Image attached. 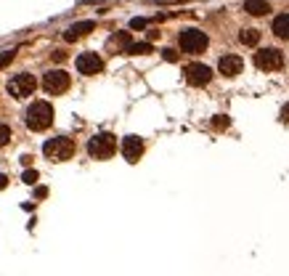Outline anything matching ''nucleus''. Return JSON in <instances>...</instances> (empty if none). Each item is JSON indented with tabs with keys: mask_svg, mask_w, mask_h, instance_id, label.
Instances as JSON below:
<instances>
[{
	"mask_svg": "<svg viewBox=\"0 0 289 276\" xmlns=\"http://www.w3.org/2000/svg\"><path fill=\"white\" fill-rule=\"evenodd\" d=\"M130 43H133V40H130V32H117V35L109 40V48H119V51L125 53V48H128Z\"/></svg>",
	"mask_w": 289,
	"mask_h": 276,
	"instance_id": "2eb2a0df",
	"label": "nucleus"
},
{
	"mask_svg": "<svg viewBox=\"0 0 289 276\" xmlns=\"http://www.w3.org/2000/svg\"><path fill=\"white\" fill-rule=\"evenodd\" d=\"M117 151V138L112 133H98L88 141V154L93 160H109Z\"/></svg>",
	"mask_w": 289,
	"mask_h": 276,
	"instance_id": "7ed1b4c3",
	"label": "nucleus"
},
{
	"mask_svg": "<svg viewBox=\"0 0 289 276\" xmlns=\"http://www.w3.org/2000/svg\"><path fill=\"white\" fill-rule=\"evenodd\" d=\"M239 40L244 45H257V43H260V32H257V29H241Z\"/></svg>",
	"mask_w": 289,
	"mask_h": 276,
	"instance_id": "f3484780",
	"label": "nucleus"
},
{
	"mask_svg": "<svg viewBox=\"0 0 289 276\" xmlns=\"http://www.w3.org/2000/svg\"><path fill=\"white\" fill-rule=\"evenodd\" d=\"M6 186H8V175L0 173V189H6Z\"/></svg>",
	"mask_w": 289,
	"mask_h": 276,
	"instance_id": "393cba45",
	"label": "nucleus"
},
{
	"mask_svg": "<svg viewBox=\"0 0 289 276\" xmlns=\"http://www.w3.org/2000/svg\"><path fill=\"white\" fill-rule=\"evenodd\" d=\"M35 194H37V199H43V196H48V189H43V186H40Z\"/></svg>",
	"mask_w": 289,
	"mask_h": 276,
	"instance_id": "bb28decb",
	"label": "nucleus"
},
{
	"mask_svg": "<svg viewBox=\"0 0 289 276\" xmlns=\"http://www.w3.org/2000/svg\"><path fill=\"white\" fill-rule=\"evenodd\" d=\"M178 43H180V51H186V53H202L210 40H207V35L202 32V29L189 27L178 35Z\"/></svg>",
	"mask_w": 289,
	"mask_h": 276,
	"instance_id": "20e7f679",
	"label": "nucleus"
},
{
	"mask_svg": "<svg viewBox=\"0 0 289 276\" xmlns=\"http://www.w3.org/2000/svg\"><path fill=\"white\" fill-rule=\"evenodd\" d=\"M8 141H11V128L0 122V149H3V146H8Z\"/></svg>",
	"mask_w": 289,
	"mask_h": 276,
	"instance_id": "6ab92c4d",
	"label": "nucleus"
},
{
	"mask_svg": "<svg viewBox=\"0 0 289 276\" xmlns=\"http://www.w3.org/2000/svg\"><path fill=\"white\" fill-rule=\"evenodd\" d=\"M281 120H284V122H289V104L281 109Z\"/></svg>",
	"mask_w": 289,
	"mask_h": 276,
	"instance_id": "a878e982",
	"label": "nucleus"
},
{
	"mask_svg": "<svg viewBox=\"0 0 289 276\" xmlns=\"http://www.w3.org/2000/svg\"><path fill=\"white\" fill-rule=\"evenodd\" d=\"M183 74H186V83L194 85V88H202V85H207L212 80V69L204 67V64H189L183 69Z\"/></svg>",
	"mask_w": 289,
	"mask_h": 276,
	"instance_id": "6e6552de",
	"label": "nucleus"
},
{
	"mask_svg": "<svg viewBox=\"0 0 289 276\" xmlns=\"http://www.w3.org/2000/svg\"><path fill=\"white\" fill-rule=\"evenodd\" d=\"M122 157H125L128 162H138V160L143 157V141H141L138 135L122 138Z\"/></svg>",
	"mask_w": 289,
	"mask_h": 276,
	"instance_id": "9b49d317",
	"label": "nucleus"
},
{
	"mask_svg": "<svg viewBox=\"0 0 289 276\" xmlns=\"http://www.w3.org/2000/svg\"><path fill=\"white\" fill-rule=\"evenodd\" d=\"M146 24H149L146 19H133V22H130V29H143Z\"/></svg>",
	"mask_w": 289,
	"mask_h": 276,
	"instance_id": "5701e85b",
	"label": "nucleus"
},
{
	"mask_svg": "<svg viewBox=\"0 0 289 276\" xmlns=\"http://www.w3.org/2000/svg\"><path fill=\"white\" fill-rule=\"evenodd\" d=\"M228 125H231V120H228L225 114H218L215 120H212V128H215V130H225Z\"/></svg>",
	"mask_w": 289,
	"mask_h": 276,
	"instance_id": "a211bd4d",
	"label": "nucleus"
},
{
	"mask_svg": "<svg viewBox=\"0 0 289 276\" xmlns=\"http://www.w3.org/2000/svg\"><path fill=\"white\" fill-rule=\"evenodd\" d=\"M64 58H67L64 51H53V61H64Z\"/></svg>",
	"mask_w": 289,
	"mask_h": 276,
	"instance_id": "b1692460",
	"label": "nucleus"
},
{
	"mask_svg": "<svg viewBox=\"0 0 289 276\" xmlns=\"http://www.w3.org/2000/svg\"><path fill=\"white\" fill-rule=\"evenodd\" d=\"M24 122H27V128L35 130V133L48 130V128L53 125V106H51L48 101H35V104L27 109Z\"/></svg>",
	"mask_w": 289,
	"mask_h": 276,
	"instance_id": "f257e3e1",
	"label": "nucleus"
},
{
	"mask_svg": "<svg viewBox=\"0 0 289 276\" xmlns=\"http://www.w3.org/2000/svg\"><path fill=\"white\" fill-rule=\"evenodd\" d=\"M125 53H130V56H146V53H151V43H130L125 48Z\"/></svg>",
	"mask_w": 289,
	"mask_h": 276,
	"instance_id": "dca6fc26",
	"label": "nucleus"
},
{
	"mask_svg": "<svg viewBox=\"0 0 289 276\" xmlns=\"http://www.w3.org/2000/svg\"><path fill=\"white\" fill-rule=\"evenodd\" d=\"M37 178H40V175H37V170H24V175H22V181H24V183H29V186H32V183H37Z\"/></svg>",
	"mask_w": 289,
	"mask_h": 276,
	"instance_id": "aec40b11",
	"label": "nucleus"
},
{
	"mask_svg": "<svg viewBox=\"0 0 289 276\" xmlns=\"http://www.w3.org/2000/svg\"><path fill=\"white\" fill-rule=\"evenodd\" d=\"M93 29H96V22H77V24H72L67 32H64V40L67 43H74V40H80L82 35L93 32Z\"/></svg>",
	"mask_w": 289,
	"mask_h": 276,
	"instance_id": "f8f14e48",
	"label": "nucleus"
},
{
	"mask_svg": "<svg viewBox=\"0 0 289 276\" xmlns=\"http://www.w3.org/2000/svg\"><path fill=\"white\" fill-rule=\"evenodd\" d=\"M69 85H72V77L64 69H51V72H45V77H43V88H45V93H51V96L64 93V90H69Z\"/></svg>",
	"mask_w": 289,
	"mask_h": 276,
	"instance_id": "423d86ee",
	"label": "nucleus"
},
{
	"mask_svg": "<svg viewBox=\"0 0 289 276\" xmlns=\"http://www.w3.org/2000/svg\"><path fill=\"white\" fill-rule=\"evenodd\" d=\"M35 88H37V80H35V74H29V72L13 74V77L8 80V93H11L13 98H27V96H32Z\"/></svg>",
	"mask_w": 289,
	"mask_h": 276,
	"instance_id": "39448f33",
	"label": "nucleus"
},
{
	"mask_svg": "<svg viewBox=\"0 0 289 276\" xmlns=\"http://www.w3.org/2000/svg\"><path fill=\"white\" fill-rule=\"evenodd\" d=\"M255 67L265 69V72H276L284 67V53L279 48H263L255 53Z\"/></svg>",
	"mask_w": 289,
	"mask_h": 276,
	"instance_id": "0eeeda50",
	"label": "nucleus"
},
{
	"mask_svg": "<svg viewBox=\"0 0 289 276\" xmlns=\"http://www.w3.org/2000/svg\"><path fill=\"white\" fill-rule=\"evenodd\" d=\"M162 58H164V61H178V51L164 48V51H162Z\"/></svg>",
	"mask_w": 289,
	"mask_h": 276,
	"instance_id": "4be33fe9",
	"label": "nucleus"
},
{
	"mask_svg": "<svg viewBox=\"0 0 289 276\" xmlns=\"http://www.w3.org/2000/svg\"><path fill=\"white\" fill-rule=\"evenodd\" d=\"M13 56H16V51H3V53H0V67L11 64V61H13Z\"/></svg>",
	"mask_w": 289,
	"mask_h": 276,
	"instance_id": "412c9836",
	"label": "nucleus"
},
{
	"mask_svg": "<svg viewBox=\"0 0 289 276\" xmlns=\"http://www.w3.org/2000/svg\"><path fill=\"white\" fill-rule=\"evenodd\" d=\"M43 154L48 160H53V162H64V160H69L74 154V141L67 138V135H56V138L43 144Z\"/></svg>",
	"mask_w": 289,
	"mask_h": 276,
	"instance_id": "f03ea898",
	"label": "nucleus"
},
{
	"mask_svg": "<svg viewBox=\"0 0 289 276\" xmlns=\"http://www.w3.org/2000/svg\"><path fill=\"white\" fill-rule=\"evenodd\" d=\"M244 11L250 13V16H265V13L271 11V6L265 3V0H247Z\"/></svg>",
	"mask_w": 289,
	"mask_h": 276,
	"instance_id": "ddd939ff",
	"label": "nucleus"
},
{
	"mask_svg": "<svg viewBox=\"0 0 289 276\" xmlns=\"http://www.w3.org/2000/svg\"><path fill=\"white\" fill-rule=\"evenodd\" d=\"M218 69H220L223 77H236V74H241V69H244V61H241V56H236V53H225L218 61Z\"/></svg>",
	"mask_w": 289,
	"mask_h": 276,
	"instance_id": "9d476101",
	"label": "nucleus"
},
{
	"mask_svg": "<svg viewBox=\"0 0 289 276\" xmlns=\"http://www.w3.org/2000/svg\"><path fill=\"white\" fill-rule=\"evenodd\" d=\"M104 69V58L98 53H80L77 56V72L80 74H98Z\"/></svg>",
	"mask_w": 289,
	"mask_h": 276,
	"instance_id": "1a4fd4ad",
	"label": "nucleus"
},
{
	"mask_svg": "<svg viewBox=\"0 0 289 276\" xmlns=\"http://www.w3.org/2000/svg\"><path fill=\"white\" fill-rule=\"evenodd\" d=\"M273 32L281 40H289V13H281V16L273 19Z\"/></svg>",
	"mask_w": 289,
	"mask_h": 276,
	"instance_id": "4468645a",
	"label": "nucleus"
}]
</instances>
